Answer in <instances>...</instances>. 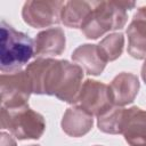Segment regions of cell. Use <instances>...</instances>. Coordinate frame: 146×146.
Listing matches in <instances>:
<instances>
[{
	"label": "cell",
	"mask_w": 146,
	"mask_h": 146,
	"mask_svg": "<svg viewBox=\"0 0 146 146\" xmlns=\"http://www.w3.org/2000/svg\"><path fill=\"white\" fill-rule=\"evenodd\" d=\"M1 107H17L27 105V100L33 94L32 84L26 71L15 73H2L0 76Z\"/></svg>",
	"instance_id": "obj_5"
},
{
	"label": "cell",
	"mask_w": 146,
	"mask_h": 146,
	"mask_svg": "<svg viewBox=\"0 0 146 146\" xmlns=\"http://www.w3.org/2000/svg\"><path fill=\"white\" fill-rule=\"evenodd\" d=\"M65 59L38 58L25 68L31 84L32 91L36 95L55 96L59 87Z\"/></svg>",
	"instance_id": "obj_4"
},
{
	"label": "cell",
	"mask_w": 146,
	"mask_h": 146,
	"mask_svg": "<svg viewBox=\"0 0 146 146\" xmlns=\"http://www.w3.org/2000/svg\"><path fill=\"white\" fill-rule=\"evenodd\" d=\"M0 125L19 140L39 139L46 129L44 117L29 105L1 107Z\"/></svg>",
	"instance_id": "obj_3"
},
{
	"label": "cell",
	"mask_w": 146,
	"mask_h": 146,
	"mask_svg": "<svg viewBox=\"0 0 146 146\" xmlns=\"http://www.w3.org/2000/svg\"><path fill=\"white\" fill-rule=\"evenodd\" d=\"M0 68L2 73H15L35 55L34 41L26 34L16 31L5 21L0 23Z\"/></svg>",
	"instance_id": "obj_2"
},
{
	"label": "cell",
	"mask_w": 146,
	"mask_h": 146,
	"mask_svg": "<svg viewBox=\"0 0 146 146\" xmlns=\"http://www.w3.org/2000/svg\"><path fill=\"white\" fill-rule=\"evenodd\" d=\"M141 78H143L144 82L146 83V59H145V62H144V64L141 66Z\"/></svg>",
	"instance_id": "obj_19"
},
{
	"label": "cell",
	"mask_w": 146,
	"mask_h": 146,
	"mask_svg": "<svg viewBox=\"0 0 146 146\" xmlns=\"http://www.w3.org/2000/svg\"><path fill=\"white\" fill-rule=\"evenodd\" d=\"M122 135L129 146H146V111L137 106L125 108Z\"/></svg>",
	"instance_id": "obj_8"
},
{
	"label": "cell",
	"mask_w": 146,
	"mask_h": 146,
	"mask_svg": "<svg viewBox=\"0 0 146 146\" xmlns=\"http://www.w3.org/2000/svg\"><path fill=\"white\" fill-rule=\"evenodd\" d=\"M123 47H124V35L121 32L111 33L106 35L98 43L100 54L106 59V62H113L117 59L122 55Z\"/></svg>",
	"instance_id": "obj_17"
},
{
	"label": "cell",
	"mask_w": 146,
	"mask_h": 146,
	"mask_svg": "<svg viewBox=\"0 0 146 146\" xmlns=\"http://www.w3.org/2000/svg\"><path fill=\"white\" fill-rule=\"evenodd\" d=\"M0 146H17V144L9 133L2 131L0 133Z\"/></svg>",
	"instance_id": "obj_18"
},
{
	"label": "cell",
	"mask_w": 146,
	"mask_h": 146,
	"mask_svg": "<svg viewBox=\"0 0 146 146\" xmlns=\"http://www.w3.org/2000/svg\"><path fill=\"white\" fill-rule=\"evenodd\" d=\"M82 80L83 70L78 64L65 60L63 76L55 96L65 103L76 104L82 87Z\"/></svg>",
	"instance_id": "obj_10"
},
{
	"label": "cell",
	"mask_w": 146,
	"mask_h": 146,
	"mask_svg": "<svg viewBox=\"0 0 146 146\" xmlns=\"http://www.w3.org/2000/svg\"><path fill=\"white\" fill-rule=\"evenodd\" d=\"M128 54L136 59H146V6L138 8L129 26Z\"/></svg>",
	"instance_id": "obj_9"
},
{
	"label": "cell",
	"mask_w": 146,
	"mask_h": 146,
	"mask_svg": "<svg viewBox=\"0 0 146 146\" xmlns=\"http://www.w3.org/2000/svg\"><path fill=\"white\" fill-rule=\"evenodd\" d=\"M79 106L97 117L114 106L110 86L92 79H87L81 87Z\"/></svg>",
	"instance_id": "obj_7"
},
{
	"label": "cell",
	"mask_w": 146,
	"mask_h": 146,
	"mask_svg": "<svg viewBox=\"0 0 146 146\" xmlns=\"http://www.w3.org/2000/svg\"><path fill=\"white\" fill-rule=\"evenodd\" d=\"M30 146H40V145H30Z\"/></svg>",
	"instance_id": "obj_20"
},
{
	"label": "cell",
	"mask_w": 146,
	"mask_h": 146,
	"mask_svg": "<svg viewBox=\"0 0 146 146\" xmlns=\"http://www.w3.org/2000/svg\"><path fill=\"white\" fill-rule=\"evenodd\" d=\"M95 146H102V145H95Z\"/></svg>",
	"instance_id": "obj_21"
},
{
	"label": "cell",
	"mask_w": 146,
	"mask_h": 146,
	"mask_svg": "<svg viewBox=\"0 0 146 146\" xmlns=\"http://www.w3.org/2000/svg\"><path fill=\"white\" fill-rule=\"evenodd\" d=\"M92 10V5L89 1L71 0L66 1L60 13V22L72 29H81Z\"/></svg>",
	"instance_id": "obj_15"
},
{
	"label": "cell",
	"mask_w": 146,
	"mask_h": 146,
	"mask_svg": "<svg viewBox=\"0 0 146 146\" xmlns=\"http://www.w3.org/2000/svg\"><path fill=\"white\" fill-rule=\"evenodd\" d=\"M91 5L92 10L81 27L88 39H98L108 31L124 27L128 21L127 10L136 6L133 1L119 0L91 1Z\"/></svg>",
	"instance_id": "obj_1"
},
{
	"label": "cell",
	"mask_w": 146,
	"mask_h": 146,
	"mask_svg": "<svg viewBox=\"0 0 146 146\" xmlns=\"http://www.w3.org/2000/svg\"><path fill=\"white\" fill-rule=\"evenodd\" d=\"M139 88L140 82L137 75L128 72L119 73L110 84L114 105L123 107L131 104L138 95Z\"/></svg>",
	"instance_id": "obj_11"
},
{
	"label": "cell",
	"mask_w": 146,
	"mask_h": 146,
	"mask_svg": "<svg viewBox=\"0 0 146 146\" xmlns=\"http://www.w3.org/2000/svg\"><path fill=\"white\" fill-rule=\"evenodd\" d=\"M72 59L89 75H99L107 64L98 44L91 43H84L75 48L72 52Z\"/></svg>",
	"instance_id": "obj_13"
},
{
	"label": "cell",
	"mask_w": 146,
	"mask_h": 146,
	"mask_svg": "<svg viewBox=\"0 0 146 146\" xmlns=\"http://www.w3.org/2000/svg\"><path fill=\"white\" fill-rule=\"evenodd\" d=\"M65 33L60 27L41 31L34 39V52L39 56H58L65 50Z\"/></svg>",
	"instance_id": "obj_14"
},
{
	"label": "cell",
	"mask_w": 146,
	"mask_h": 146,
	"mask_svg": "<svg viewBox=\"0 0 146 146\" xmlns=\"http://www.w3.org/2000/svg\"><path fill=\"white\" fill-rule=\"evenodd\" d=\"M62 129L70 137H82L88 133L94 125V115L81 106L68 107L62 119Z\"/></svg>",
	"instance_id": "obj_12"
},
{
	"label": "cell",
	"mask_w": 146,
	"mask_h": 146,
	"mask_svg": "<svg viewBox=\"0 0 146 146\" xmlns=\"http://www.w3.org/2000/svg\"><path fill=\"white\" fill-rule=\"evenodd\" d=\"M65 2L56 0H30L22 9L23 21L34 29L48 27L60 22V13Z\"/></svg>",
	"instance_id": "obj_6"
},
{
	"label": "cell",
	"mask_w": 146,
	"mask_h": 146,
	"mask_svg": "<svg viewBox=\"0 0 146 146\" xmlns=\"http://www.w3.org/2000/svg\"><path fill=\"white\" fill-rule=\"evenodd\" d=\"M125 115V108L121 106H113L97 117L98 129L105 133L117 135L122 133V125Z\"/></svg>",
	"instance_id": "obj_16"
}]
</instances>
